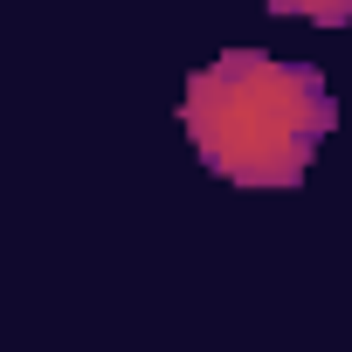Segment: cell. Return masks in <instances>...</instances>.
<instances>
[{"label": "cell", "instance_id": "6da1fadb", "mask_svg": "<svg viewBox=\"0 0 352 352\" xmlns=\"http://www.w3.org/2000/svg\"><path fill=\"white\" fill-rule=\"evenodd\" d=\"M187 145L208 173L235 187H297L318 145L338 124V104L311 63H276L263 49H228L187 76L180 97Z\"/></svg>", "mask_w": 352, "mask_h": 352}, {"label": "cell", "instance_id": "7a4b0ae2", "mask_svg": "<svg viewBox=\"0 0 352 352\" xmlns=\"http://www.w3.org/2000/svg\"><path fill=\"white\" fill-rule=\"evenodd\" d=\"M276 14H290V21H318V28H345L352 21V0H270Z\"/></svg>", "mask_w": 352, "mask_h": 352}]
</instances>
